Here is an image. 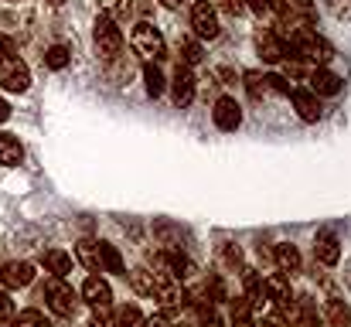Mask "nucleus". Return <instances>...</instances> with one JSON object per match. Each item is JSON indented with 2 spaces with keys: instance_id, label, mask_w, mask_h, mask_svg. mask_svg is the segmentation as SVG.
<instances>
[{
  "instance_id": "obj_23",
  "label": "nucleus",
  "mask_w": 351,
  "mask_h": 327,
  "mask_svg": "<svg viewBox=\"0 0 351 327\" xmlns=\"http://www.w3.org/2000/svg\"><path fill=\"white\" fill-rule=\"evenodd\" d=\"M75 259L86 266V269H99V242H93V239H82L79 245H75Z\"/></svg>"
},
{
  "instance_id": "obj_12",
  "label": "nucleus",
  "mask_w": 351,
  "mask_h": 327,
  "mask_svg": "<svg viewBox=\"0 0 351 327\" xmlns=\"http://www.w3.org/2000/svg\"><path fill=\"white\" fill-rule=\"evenodd\" d=\"M314 259L324 263V266H335L341 259V242H338L335 232H317V239H314Z\"/></svg>"
},
{
  "instance_id": "obj_8",
  "label": "nucleus",
  "mask_w": 351,
  "mask_h": 327,
  "mask_svg": "<svg viewBox=\"0 0 351 327\" xmlns=\"http://www.w3.org/2000/svg\"><path fill=\"white\" fill-rule=\"evenodd\" d=\"M0 86H3L7 93H27V86H31V72H27V65H24L17 55L0 62Z\"/></svg>"
},
{
  "instance_id": "obj_16",
  "label": "nucleus",
  "mask_w": 351,
  "mask_h": 327,
  "mask_svg": "<svg viewBox=\"0 0 351 327\" xmlns=\"http://www.w3.org/2000/svg\"><path fill=\"white\" fill-rule=\"evenodd\" d=\"M82 300L96 311V307H110V300H113V290H110V283L106 280H99V276H89L86 283H82Z\"/></svg>"
},
{
  "instance_id": "obj_45",
  "label": "nucleus",
  "mask_w": 351,
  "mask_h": 327,
  "mask_svg": "<svg viewBox=\"0 0 351 327\" xmlns=\"http://www.w3.org/2000/svg\"><path fill=\"white\" fill-rule=\"evenodd\" d=\"M178 327H191V324H178Z\"/></svg>"
},
{
  "instance_id": "obj_37",
  "label": "nucleus",
  "mask_w": 351,
  "mask_h": 327,
  "mask_svg": "<svg viewBox=\"0 0 351 327\" xmlns=\"http://www.w3.org/2000/svg\"><path fill=\"white\" fill-rule=\"evenodd\" d=\"M106 311H110V307H96V314H93V321H89V324H86V327H113V317H110Z\"/></svg>"
},
{
  "instance_id": "obj_41",
  "label": "nucleus",
  "mask_w": 351,
  "mask_h": 327,
  "mask_svg": "<svg viewBox=\"0 0 351 327\" xmlns=\"http://www.w3.org/2000/svg\"><path fill=\"white\" fill-rule=\"evenodd\" d=\"M226 7H229L232 14H242V10H245V3H242V0H226Z\"/></svg>"
},
{
  "instance_id": "obj_28",
  "label": "nucleus",
  "mask_w": 351,
  "mask_h": 327,
  "mask_svg": "<svg viewBox=\"0 0 351 327\" xmlns=\"http://www.w3.org/2000/svg\"><path fill=\"white\" fill-rule=\"evenodd\" d=\"M69 62H72V55H69V48H65V45H51V48L45 51V65H48V69H55V72H62Z\"/></svg>"
},
{
  "instance_id": "obj_9",
  "label": "nucleus",
  "mask_w": 351,
  "mask_h": 327,
  "mask_svg": "<svg viewBox=\"0 0 351 327\" xmlns=\"http://www.w3.org/2000/svg\"><path fill=\"white\" fill-rule=\"evenodd\" d=\"M191 27H195V34L198 38H219V31H222V24H219V14H215V7L208 3V0H198L195 7H191Z\"/></svg>"
},
{
  "instance_id": "obj_39",
  "label": "nucleus",
  "mask_w": 351,
  "mask_h": 327,
  "mask_svg": "<svg viewBox=\"0 0 351 327\" xmlns=\"http://www.w3.org/2000/svg\"><path fill=\"white\" fill-rule=\"evenodd\" d=\"M256 327H290V321H287V317H283V314L276 311V314H269V317H263V321H259V324H256Z\"/></svg>"
},
{
  "instance_id": "obj_33",
  "label": "nucleus",
  "mask_w": 351,
  "mask_h": 327,
  "mask_svg": "<svg viewBox=\"0 0 351 327\" xmlns=\"http://www.w3.org/2000/svg\"><path fill=\"white\" fill-rule=\"evenodd\" d=\"M99 3H103V14H110L113 21L130 14V0H99Z\"/></svg>"
},
{
  "instance_id": "obj_20",
  "label": "nucleus",
  "mask_w": 351,
  "mask_h": 327,
  "mask_svg": "<svg viewBox=\"0 0 351 327\" xmlns=\"http://www.w3.org/2000/svg\"><path fill=\"white\" fill-rule=\"evenodd\" d=\"M130 287H133L140 297H154L157 273H154V269H147V266H136V269H130Z\"/></svg>"
},
{
  "instance_id": "obj_25",
  "label": "nucleus",
  "mask_w": 351,
  "mask_h": 327,
  "mask_svg": "<svg viewBox=\"0 0 351 327\" xmlns=\"http://www.w3.org/2000/svg\"><path fill=\"white\" fill-rule=\"evenodd\" d=\"M99 266L110 269V273H126L123 256L117 252V245H110V242H99Z\"/></svg>"
},
{
  "instance_id": "obj_42",
  "label": "nucleus",
  "mask_w": 351,
  "mask_h": 327,
  "mask_svg": "<svg viewBox=\"0 0 351 327\" xmlns=\"http://www.w3.org/2000/svg\"><path fill=\"white\" fill-rule=\"evenodd\" d=\"M232 327H256V321H252V317H235Z\"/></svg>"
},
{
  "instance_id": "obj_10",
  "label": "nucleus",
  "mask_w": 351,
  "mask_h": 327,
  "mask_svg": "<svg viewBox=\"0 0 351 327\" xmlns=\"http://www.w3.org/2000/svg\"><path fill=\"white\" fill-rule=\"evenodd\" d=\"M256 51H259V58H263L266 65H276V62L287 58V45H283L280 34L269 31V27H259V31H256Z\"/></svg>"
},
{
  "instance_id": "obj_29",
  "label": "nucleus",
  "mask_w": 351,
  "mask_h": 327,
  "mask_svg": "<svg viewBox=\"0 0 351 327\" xmlns=\"http://www.w3.org/2000/svg\"><path fill=\"white\" fill-rule=\"evenodd\" d=\"M14 327H51V321L41 314V311H21L14 317Z\"/></svg>"
},
{
  "instance_id": "obj_11",
  "label": "nucleus",
  "mask_w": 351,
  "mask_h": 327,
  "mask_svg": "<svg viewBox=\"0 0 351 327\" xmlns=\"http://www.w3.org/2000/svg\"><path fill=\"white\" fill-rule=\"evenodd\" d=\"M171 93H174V103L181 109L191 106V99H195V75H191V65L178 62V72H174V79H171Z\"/></svg>"
},
{
  "instance_id": "obj_30",
  "label": "nucleus",
  "mask_w": 351,
  "mask_h": 327,
  "mask_svg": "<svg viewBox=\"0 0 351 327\" xmlns=\"http://www.w3.org/2000/svg\"><path fill=\"white\" fill-rule=\"evenodd\" d=\"M219 259H222V266H226V269H239V266H242V252H239L235 245H229V242L219 249Z\"/></svg>"
},
{
  "instance_id": "obj_5",
  "label": "nucleus",
  "mask_w": 351,
  "mask_h": 327,
  "mask_svg": "<svg viewBox=\"0 0 351 327\" xmlns=\"http://www.w3.org/2000/svg\"><path fill=\"white\" fill-rule=\"evenodd\" d=\"M93 38H96V51H99L106 62L119 58V51H123V31L117 27V21H113L110 14H99V17H96Z\"/></svg>"
},
{
  "instance_id": "obj_32",
  "label": "nucleus",
  "mask_w": 351,
  "mask_h": 327,
  "mask_svg": "<svg viewBox=\"0 0 351 327\" xmlns=\"http://www.w3.org/2000/svg\"><path fill=\"white\" fill-rule=\"evenodd\" d=\"M14 317H17L14 300H10L7 293H0V327H14Z\"/></svg>"
},
{
  "instance_id": "obj_35",
  "label": "nucleus",
  "mask_w": 351,
  "mask_h": 327,
  "mask_svg": "<svg viewBox=\"0 0 351 327\" xmlns=\"http://www.w3.org/2000/svg\"><path fill=\"white\" fill-rule=\"evenodd\" d=\"M266 79V89H273V93H280V96H290V82L283 79V75H263Z\"/></svg>"
},
{
  "instance_id": "obj_40",
  "label": "nucleus",
  "mask_w": 351,
  "mask_h": 327,
  "mask_svg": "<svg viewBox=\"0 0 351 327\" xmlns=\"http://www.w3.org/2000/svg\"><path fill=\"white\" fill-rule=\"evenodd\" d=\"M143 327H171V324H167V317H150V321H143Z\"/></svg>"
},
{
  "instance_id": "obj_14",
  "label": "nucleus",
  "mask_w": 351,
  "mask_h": 327,
  "mask_svg": "<svg viewBox=\"0 0 351 327\" xmlns=\"http://www.w3.org/2000/svg\"><path fill=\"white\" fill-rule=\"evenodd\" d=\"M290 99H293V109L304 123H317L321 119V103L311 89H290Z\"/></svg>"
},
{
  "instance_id": "obj_26",
  "label": "nucleus",
  "mask_w": 351,
  "mask_h": 327,
  "mask_svg": "<svg viewBox=\"0 0 351 327\" xmlns=\"http://www.w3.org/2000/svg\"><path fill=\"white\" fill-rule=\"evenodd\" d=\"M113 327H143V314H140V307H133V304L119 307L117 314H113Z\"/></svg>"
},
{
  "instance_id": "obj_38",
  "label": "nucleus",
  "mask_w": 351,
  "mask_h": 327,
  "mask_svg": "<svg viewBox=\"0 0 351 327\" xmlns=\"http://www.w3.org/2000/svg\"><path fill=\"white\" fill-rule=\"evenodd\" d=\"M14 55H17L14 38H10V34H0V62H3V58H14Z\"/></svg>"
},
{
  "instance_id": "obj_18",
  "label": "nucleus",
  "mask_w": 351,
  "mask_h": 327,
  "mask_svg": "<svg viewBox=\"0 0 351 327\" xmlns=\"http://www.w3.org/2000/svg\"><path fill=\"white\" fill-rule=\"evenodd\" d=\"M273 259H276V266H280L283 276H297V273L304 269L300 252H297V245H290V242H280V245L273 249Z\"/></svg>"
},
{
  "instance_id": "obj_43",
  "label": "nucleus",
  "mask_w": 351,
  "mask_h": 327,
  "mask_svg": "<svg viewBox=\"0 0 351 327\" xmlns=\"http://www.w3.org/2000/svg\"><path fill=\"white\" fill-rule=\"evenodd\" d=\"M7 116H10V106H7V103H3V99H0V123H3V119H7Z\"/></svg>"
},
{
  "instance_id": "obj_3",
  "label": "nucleus",
  "mask_w": 351,
  "mask_h": 327,
  "mask_svg": "<svg viewBox=\"0 0 351 327\" xmlns=\"http://www.w3.org/2000/svg\"><path fill=\"white\" fill-rule=\"evenodd\" d=\"M133 48H136V55H140L143 62H160V58L167 55L164 34H160L154 24H147V21H140V24L133 27Z\"/></svg>"
},
{
  "instance_id": "obj_34",
  "label": "nucleus",
  "mask_w": 351,
  "mask_h": 327,
  "mask_svg": "<svg viewBox=\"0 0 351 327\" xmlns=\"http://www.w3.org/2000/svg\"><path fill=\"white\" fill-rule=\"evenodd\" d=\"M328 10L338 21H351V0H328Z\"/></svg>"
},
{
  "instance_id": "obj_22",
  "label": "nucleus",
  "mask_w": 351,
  "mask_h": 327,
  "mask_svg": "<svg viewBox=\"0 0 351 327\" xmlns=\"http://www.w3.org/2000/svg\"><path fill=\"white\" fill-rule=\"evenodd\" d=\"M164 72L157 69V62H147L143 65V89H147V96L150 99H157V96H164Z\"/></svg>"
},
{
  "instance_id": "obj_7",
  "label": "nucleus",
  "mask_w": 351,
  "mask_h": 327,
  "mask_svg": "<svg viewBox=\"0 0 351 327\" xmlns=\"http://www.w3.org/2000/svg\"><path fill=\"white\" fill-rule=\"evenodd\" d=\"M263 297L287 317L290 314V307H293V290H290V276H283V273H276V276H266L263 280Z\"/></svg>"
},
{
  "instance_id": "obj_15",
  "label": "nucleus",
  "mask_w": 351,
  "mask_h": 327,
  "mask_svg": "<svg viewBox=\"0 0 351 327\" xmlns=\"http://www.w3.org/2000/svg\"><path fill=\"white\" fill-rule=\"evenodd\" d=\"M34 280V266L31 263H7L3 269H0V283L7 287V290H21V287H27Z\"/></svg>"
},
{
  "instance_id": "obj_6",
  "label": "nucleus",
  "mask_w": 351,
  "mask_h": 327,
  "mask_svg": "<svg viewBox=\"0 0 351 327\" xmlns=\"http://www.w3.org/2000/svg\"><path fill=\"white\" fill-rule=\"evenodd\" d=\"M45 297H48V307H51L58 317H75V314H79V293H75L62 276H55V280L45 287Z\"/></svg>"
},
{
  "instance_id": "obj_24",
  "label": "nucleus",
  "mask_w": 351,
  "mask_h": 327,
  "mask_svg": "<svg viewBox=\"0 0 351 327\" xmlns=\"http://www.w3.org/2000/svg\"><path fill=\"white\" fill-rule=\"evenodd\" d=\"M324 317L331 327H351V311L345 300H328L324 304Z\"/></svg>"
},
{
  "instance_id": "obj_1",
  "label": "nucleus",
  "mask_w": 351,
  "mask_h": 327,
  "mask_svg": "<svg viewBox=\"0 0 351 327\" xmlns=\"http://www.w3.org/2000/svg\"><path fill=\"white\" fill-rule=\"evenodd\" d=\"M290 48H293V55H300V58H307V62H314V65H324V62H331V45L317 34V31H311L307 24H300V27H293L290 31Z\"/></svg>"
},
{
  "instance_id": "obj_17",
  "label": "nucleus",
  "mask_w": 351,
  "mask_h": 327,
  "mask_svg": "<svg viewBox=\"0 0 351 327\" xmlns=\"http://www.w3.org/2000/svg\"><path fill=\"white\" fill-rule=\"evenodd\" d=\"M307 82H311V93L314 96H338L341 93V75H335L328 69H314L307 75Z\"/></svg>"
},
{
  "instance_id": "obj_27",
  "label": "nucleus",
  "mask_w": 351,
  "mask_h": 327,
  "mask_svg": "<svg viewBox=\"0 0 351 327\" xmlns=\"http://www.w3.org/2000/svg\"><path fill=\"white\" fill-rule=\"evenodd\" d=\"M178 55H181L184 65H198V62H202V45H198L195 38H181V41H178Z\"/></svg>"
},
{
  "instance_id": "obj_31",
  "label": "nucleus",
  "mask_w": 351,
  "mask_h": 327,
  "mask_svg": "<svg viewBox=\"0 0 351 327\" xmlns=\"http://www.w3.org/2000/svg\"><path fill=\"white\" fill-rule=\"evenodd\" d=\"M245 86H249V96H252V99H263V96L269 93V89H266V79H263L259 72H249V75H245Z\"/></svg>"
},
{
  "instance_id": "obj_36",
  "label": "nucleus",
  "mask_w": 351,
  "mask_h": 327,
  "mask_svg": "<svg viewBox=\"0 0 351 327\" xmlns=\"http://www.w3.org/2000/svg\"><path fill=\"white\" fill-rule=\"evenodd\" d=\"M235 317H252V304H249V297H245V293L232 300V321Z\"/></svg>"
},
{
  "instance_id": "obj_19",
  "label": "nucleus",
  "mask_w": 351,
  "mask_h": 327,
  "mask_svg": "<svg viewBox=\"0 0 351 327\" xmlns=\"http://www.w3.org/2000/svg\"><path fill=\"white\" fill-rule=\"evenodd\" d=\"M41 266H45L51 276H62V280H65V276L72 273V256L62 252V249H45V252H41Z\"/></svg>"
},
{
  "instance_id": "obj_13",
  "label": "nucleus",
  "mask_w": 351,
  "mask_h": 327,
  "mask_svg": "<svg viewBox=\"0 0 351 327\" xmlns=\"http://www.w3.org/2000/svg\"><path fill=\"white\" fill-rule=\"evenodd\" d=\"M212 119H215L219 130L232 133V130H239V123H242V106L235 99H219L215 109H212Z\"/></svg>"
},
{
  "instance_id": "obj_21",
  "label": "nucleus",
  "mask_w": 351,
  "mask_h": 327,
  "mask_svg": "<svg viewBox=\"0 0 351 327\" xmlns=\"http://www.w3.org/2000/svg\"><path fill=\"white\" fill-rule=\"evenodd\" d=\"M21 160H24V147L17 143V136L0 133V164L3 167H17Z\"/></svg>"
},
{
  "instance_id": "obj_44",
  "label": "nucleus",
  "mask_w": 351,
  "mask_h": 327,
  "mask_svg": "<svg viewBox=\"0 0 351 327\" xmlns=\"http://www.w3.org/2000/svg\"><path fill=\"white\" fill-rule=\"evenodd\" d=\"M160 3H164V7H178L181 0H160Z\"/></svg>"
},
{
  "instance_id": "obj_4",
  "label": "nucleus",
  "mask_w": 351,
  "mask_h": 327,
  "mask_svg": "<svg viewBox=\"0 0 351 327\" xmlns=\"http://www.w3.org/2000/svg\"><path fill=\"white\" fill-rule=\"evenodd\" d=\"M184 297H188V293H184L181 280H174V276H160V273H157L154 300H157V307H160V317H174V314H181Z\"/></svg>"
},
{
  "instance_id": "obj_2",
  "label": "nucleus",
  "mask_w": 351,
  "mask_h": 327,
  "mask_svg": "<svg viewBox=\"0 0 351 327\" xmlns=\"http://www.w3.org/2000/svg\"><path fill=\"white\" fill-rule=\"evenodd\" d=\"M150 266H154V273L174 276V280L195 276V263H191L181 249H154V252H150Z\"/></svg>"
}]
</instances>
